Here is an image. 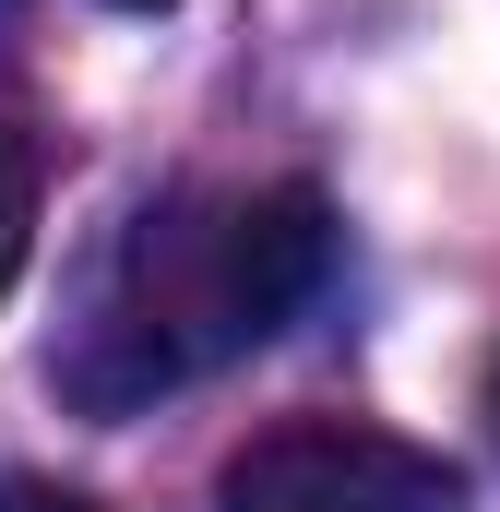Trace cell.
<instances>
[{
    "mask_svg": "<svg viewBox=\"0 0 500 512\" xmlns=\"http://www.w3.org/2000/svg\"><path fill=\"white\" fill-rule=\"evenodd\" d=\"M334 274V203L310 179H191L155 191L108 251L84 262L48 382L72 417H143L167 393L239 370L274 346Z\"/></svg>",
    "mask_w": 500,
    "mask_h": 512,
    "instance_id": "cell-1",
    "label": "cell"
},
{
    "mask_svg": "<svg viewBox=\"0 0 500 512\" xmlns=\"http://www.w3.org/2000/svg\"><path fill=\"white\" fill-rule=\"evenodd\" d=\"M215 512H465V465L381 417H274L215 465Z\"/></svg>",
    "mask_w": 500,
    "mask_h": 512,
    "instance_id": "cell-2",
    "label": "cell"
},
{
    "mask_svg": "<svg viewBox=\"0 0 500 512\" xmlns=\"http://www.w3.org/2000/svg\"><path fill=\"white\" fill-rule=\"evenodd\" d=\"M24 251H36V131L0 120V298H12Z\"/></svg>",
    "mask_w": 500,
    "mask_h": 512,
    "instance_id": "cell-3",
    "label": "cell"
},
{
    "mask_svg": "<svg viewBox=\"0 0 500 512\" xmlns=\"http://www.w3.org/2000/svg\"><path fill=\"white\" fill-rule=\"evenodd\" d=\"M0 512H96V501L60 489V477H0Z\"/></svg>",
    "mask_w": 500,
    "mask_h": 512,
    "instance_id": "cell-4",
    "label": "cell"
},
{
    "mask_svg": "<svg viewBox=\"0 0 500 512\" xmlns=\"http://www.w3.org/2000/svg\"><path fill=\"white\" fill-rule=\"evenodd\" d=\"M108 12H179V0H108Z\"/></svg>",
    "mask_w": 500,
    "mask_h": 512,
    "instance_id": "cell-5",
    "label": "cell"
},
{
    "mask_svg": "<svg viewBox=\"0 0 500 512\" xmlns=\"http://www.w3.org/2000/svg\"><path fill=\"white\" fill-rule=\"evenodd\" d=\"M489 417H500V370H489Z\"/></svg>",
    "mask_w": 500,
    "mask_h": 512,
    "instance_id": "cell-6",
    "label": "cell"
}]
</instances>
